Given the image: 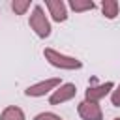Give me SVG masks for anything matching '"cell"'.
I'll list each match as a JSON object with an SVG mask.
<instances>
[{
	"label": "cell",
	"mask_w": 120,
	"mask_h": 120,
	"mask_svg": "<svg viewBox=\"0 0 120 120\" xmlns=\"http://www.w3.org/2000/svg\"><path fill=\"white\" fill-rule=\"evenodd\" d=\"M43 56L45 60L54 66V68H60V69H81L82 68V62L73 58V56H66V54H60L58 51L54 49H45L43 51Z\"/></svg>",
	"instance_id": "1"
},
{
	"label": "cell",
	"mask_w": 120,
	"mask_h": 120,
	"mask_svg": "<svg viewBox=\"0 0 120 120\" xmlns=\"http://www.w3.org/2000/svg\"><path fill=\"white\" fill-rule=\"evenodd\" d=\"M56 86H60V79H58V77H51V79H45V81H41V82H38V84L28 86V88L24 90V94H26L28 98H39V96L49 94V92L54 90Z\"/></svg>",
	"instance_id": "3"
},
{
	"label": "cell",
	"mask_w": 120,
	"mask_h": 120,
	"mask_svg": "<svg viewBox=\"0 0 120 120\" xmlns=\"http://www.w3.org/2000/svg\"><path fill=\"white\" fill-rule=\"evenodd\" d=\"M114 88V84L109 81V82H103V84H90L88 88H86V92H84V96H86V101H94V103H98L101 98H105L111 90Z\"/></svg>",
	"instance_id": "6"
},
{
	"label": "cell",
	"mask_w": 120,
	"mask_h": 120,
	"mask_svg": "<svg viewBox=\"0 0 120 120\" xmlns=\"http://www.w3.org/2000/svg\"><path fill=\"white\" fill-rule=\"evenodd\" d=\"M28 8H30V0H13L11 2V9L17 15H24Z\"/></svg>",
	"instance_id": "11"
},
{
	"label": "cell",
	"mask_w": 120,
	"mask_h": 120,
	"mask_svg": "<svg viewBox=\"0 0 120 120\" xmlns=\"http://www.w3.org/2000/svg\"><path fill=\"white\" fill-rule=\"evenodd\" d=\"M69 8H71L73 11H77V13H81V11H90V9H94L96 4H94L92 0H71V2H69Z\"/></svg>",
	"instance_id": "10"
},
{
	"label": "cell",
	"mask_w": 120,
	"mask_h": 120,
	"mask_svg": "<svg viewBox=\"0 0 120 120\" xmlns=\"http://www.w3.org/2000/svg\"><path fill=\"white\" fill-rule=\"evenodd\" d=\"M114 120H120V118H114Z\"/></svg>",
	"instance_id": "14"
},
{
	"label": "cell",
	"mask_w": 120,
	"mask_h": 120,
	"mask_svg": "<svg viewBox=\"0 0 120 120\" xmlns=\"http://www.w3.org/2000/svg\"><path fill=\"white\" fill-rule=\"evenodd\" d=\"M28 24L39 38H49L51 36V22H49L47 15L43 13L41 6H34V11L28 19Z\"/></svg>",
	"instance_id": "2"
},
{
	"label": "cell",
	"mask_w": 120,
	"mask_h": 120,
	"mask_svg": "<svg viewBox=\"0 0 120 120\" xmlns=\"http://www.w3.org/2000/svg\"><path fill=\"white\" fill-rule=\"evenodd\" d=\"M75 94H77V86H75L73 82L60 84V86L52 92V96L49 98V103H51V105H60V103L69 101L71 98H75Z\"/></svg>",
	"instance_id": "4"
},
{
	"label": "cell",
	"mask_w": 120,
	"mask_h": 120,
	"mask_svg": "<svg viewBox=\"0 0 120 120\" xmlns=\"http://www.w3.org/2000/svg\"><path fill=\"white\" fill-rule=\"evenodd\" d=\"M34 120H64V118L54 114V112H39V114L34 116Z\"/></svg>",
	"instance_id": "12"
},
{
	"label": "cell",
	"mask_w": 120,
	"mask_h": 120,
	"mask_svg": "<svg viewBox=\"0 0 120 120\" xmlns=\"http://www.w3.org/2000/svg\"><path fill=\"white\" fill-rule=\"evenodd\" d=\"M77 111H79V116L82 120H103V111L94 101H86V99L81 101L79 107H77Z\"/></svg>",
	"instance_id": "5"
},
{
	"label": "cell",
	"mask_w": 120,
	"mask_h": 120,
	"mask_svg": "<svg viewBox=\"0 0 120 120\" xmlns=\"http://www.w3.org/2000/svg\"><path fill=\"white\" fill-rule=\"evenodd\" d=\"M45 6L51 13V17L56 22H64L68 19V11H66V4L62 0H45Z\"/></svg>",
	"instance_id": "7"
},
{
	"label": "cell",
	"mask_w": 120,
	"mask_h": 120,
	"mask_svg": "<svg viewBox=\"0 0 120 120\" xmlns=\"http://www.w3.org/2000/svg\"><path fill=\"white\" fill-rule=\"evenodd\" d=\"M0 120H26V118H24L22 109H19L17 105H9V107H6L2 111Z\"/></svg>",
	"instance_id": "8"
},
{
	"label": "cell",
	"mask_w": 120,
	"mask_h": 120,
	"mask_svg": "<svg viewBox=\"0 0 120 120\" xmlns=\"http://www.w3.org/2000/svg\"><path fill=\"white\" fill-rule=\"evenodd\" d=\"M118 9H120V6L116 0H103L101 2V11L107 19H114L118 15Z\"/></svg>",
	"instance_id": "9"
},
{
	"label": "cell",
	"mask_w": 120,
	"mask_h": 120,
	"mask_svg": "<svg viewBox=\"0 0 120 120\" xmlns=\"http://www.w3.org/2000/svg\"><path fill=\"white\" fill-rule=\"evenodd\" d=\"M111 103H112L114 107H120V84L116 86V90H112V94H111Z\"/></svg>",
	"instance_id": "13"
}]
</instances>
